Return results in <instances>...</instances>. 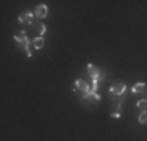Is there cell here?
Returning <instances> with one entry per match:
<instances>
[{"instance_id": "1", "label": "cell", "mask_w": 147, "mask_h": 141, "mask_svg": "<svg viewBox=\"0 0 147 141\" xmlns=\"http://www.w3.org/2000/svg\"><path fill=\"white\" fill-rule=\"evenodd\" d=\"M86 72H88L91 82H92V80H96V82L100 83V82H103V80H105V72H103V70H100L97 66H94L92 63H89V64H88Z\"/></svg>"}, {"instance_id": "2", "label": "cell", "mask_w": 147, "mask_h": 141, "mask_svg": "<svg viewBox=\"0 0 147 141\" xmlns=\"http://www.w3.org/2000/svg\"><path fill=\"white\" fill-rule=\"evenodd\" d=\"M102 100V96H100L99 93H92V91H86L85 94H83V97H82V102H83V105H88L91 104V107H96V105H99V102Z\"/></svg>"}, {"instance_id": "3", "label": "cell", "mask_w": 147, "mask_h": 141, "mask_svg": "<svg viewBox=\"0 0 147 141\" xmlns=\"http://www.w3.org/2000/svg\"><path fill=\"white\" fill-rule=\"evenodd\" d=\"M125 89H127V88H125L124 83H114L113 86L110 88V96H111V99L125 96Z\"/></svg>"}, {"instance_id": "4", "label": "cell", "mask_w": 147, "mask_h": 141, "mask_svg": "<svg viewBox=\"0 0 147 141\" xmlns=\"http://www.w3.org/2000/svg\"><path fill=\"white\" fill-rule=\"evenodd\" d=\"M19 22L20 24H25V25H33V24H34V13H31V11L20 13Z\"/></svg>"}, {"instance_id": "5", "label": "cell", "mask_w": 147, "mask_h": 141, "mask_svg": "<svg viewBox=\"0 0 147 141\" xmlns=\"http://www.w3.org/2000/svg\"><path fill=\"white\" fill-rule=\"evenodd\" d=\"M14 41L20 45V47H24V45H27V44H31V41L28 39V36H27L25 31H19V33H16L14 35Z\"/></svg>"}, {"instance_id": "6", "label": "cell", "mask_w": 147, "mask_h": 141, "mask_svg": "<svg viewBox=\"0 0 147 141\" xmlns=\"http://www.w3.org/2000/svg\"><path fill=\"white\" fill-rule=\"evenodd\" d=\"M91 89V86L88 85V82H85V80H82V79H78L75 82V93H83L85 94L86 91H89Z\"/></svg>"}, {"instance_id": "7", "label": "cell", "mask_w": 147, "mask_h": 141, "mask_svg": "<svg viewBox=\"0 0 147 141\" xmlns=\"http://www.w3.org/2000/svg\"><path fill=\"white\" fill-rule=\"evenodd\" d=\"M47 14H49L47 5H38L36 8H34V16H36L38 19H44V17H47Z\"/></svg>"}, {"instance_id": "8", "label": "cell", "mask_w": 147, "mask_h": 141, "mask_svg": "<svg viewBox=\"0 0 147 141\" xmlns=\"http://www.w3.org/2000/svg\"><path fill=\"white\" fill-rule=\"evenodd\" d=\"M121 110H122V104H119V102H114V105H113V108L110 110V116L111 118H121Z\"/></svg>"}, {"instance_id": "9", "label": "cell", "mask_w": 147, "mask_h": 141, "mask_svg": "<svg viewBox=\"0 0 147 141\" xmlns=\"http://www.w3.org/2000/svg\"><path fill=\"white\" fill-rule=\"evenodd\" d=\"M31 45H33L34 49H38V50H39V49H42V47H44V38H42V36L34 38V39L31 41Z\"/></svg>"}, {"instance_id": "10", "label": "cell", "mask_w": 147, "mask_h": 141, "mask_svg": "<svg viewBox=\"0 0 147 141\" xmlns=\"http://www.w3.org/2000/svg\"><path fill=\"white\" fill-rule=\"evenodd\" d=\"M144 89H146V83H135V85L131 86V93H135V94L142 93Z\"/></svg>"}, {"instance_id": "11", "label": "cell", "mask_w": 147, "mask_h": 141, "mask_svg": "<svg viewBox=\"0 0 147 141\" xmlns=\"http://www.w3.org/2000/svg\"><path fill=\"white\" fill-rule=\"evenodd\" d=\"M34 27L38 28V31H39V35H41V36H42V35H45V31H47V27H45L44 24H41V22L34 24Z\"/></svg>"}, {"instance_id": "12", "label": "cell", "mask_w": 147, "mask_h": 141, "mask_svg": "<svg viewBox=\"0 0 147 141\" xmlns=\"http://www.w3.org/2000/svg\"><path fill=\"white\" fill-rule=\"evenodd\" d=\"M136 107H138L141 111H147V100H146V99H142V100H139L138 104H136Z\"/></svg>"}, {"instance_id": "13", "label": "cell", "mask_w": 147, "mask_h": 141, "mask_svg": "<svg viewBox=\"0 0 147 141\" xmlns=\"http://www.w3.org/2000/svg\"><path fill=\"white\" fill-rule=\"evenodd\" d=\"M138 121H139V124H146V122H147V111H141Z\"/></svg>"}]
</instances>
